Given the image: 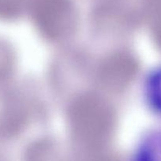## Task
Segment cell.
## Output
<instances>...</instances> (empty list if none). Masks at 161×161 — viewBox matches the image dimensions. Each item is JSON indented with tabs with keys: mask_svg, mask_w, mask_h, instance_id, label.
I'll return each instance as SVG.
<instances>
[{
	"mask_svg": "<svg viewBox=\"0 0 161 161\" xmlns=\"http://www.w3.org/2000/svg\"><path fill=\"white\" fill-rule=\"evenodd\" d=\"M29 0H0V18L17 15Z\"/></svg>",
	"mask_w": 161,
	"mask_h": 161,
	"instance_id": "4",
	"label": "cell"
},
{
	"mask_svg": "<svg viewBox=\"0 0 161 161\" xmlns=\"http://www.w3.org/2000/svg\"><path fill=\"white\" fill-rule=\"evenodd\" d=\"M136 161H161V130L153 134L145 141Z\"/></svg>",
	"mask_w": 161,
	"mask_h": 161,
	"instance_id": "2",
	"label": "cell"
},
{
	"mask_svg": "<svg viewBox=\"0 0 161 161\" xmlns=\"http://www.w3.org/2000/svg\"><path fill=\"white\" fill-rule=\"evenodd\" d=\"M38 21L50 31L69 28L74 20V8L70 0H33Z\"/></svg>",
	"mask_w": 161,
	"mask_h": 161,
	"instance_id": "1",
	"label": "cell"
},
{
	"mask_svg": "<svg viewBox=\"0 0 161 161\" xmlns=\"http://www.w3.org/2000/svg\"><path fill=\"white\" fill-rule=\"evenodd\" d=\"M148 95L154 109L161 114V66L151 75L148 83Z\"/></svg>",
	"mask_w": 161,
	"mask_h": 161,
	"instance_id": "3",
	"label": "cell"
}]
</instances>
